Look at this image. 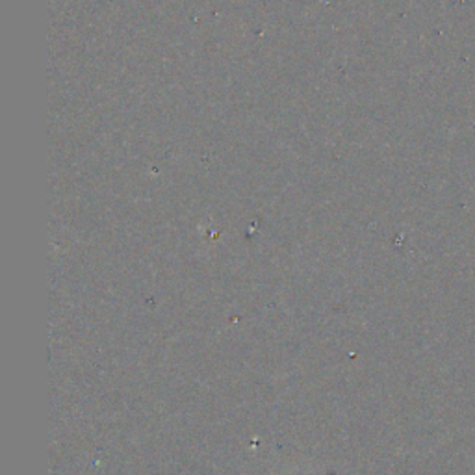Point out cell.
Segmentation results:
<instances>
[{
    "label": "cell",
    "mask_w": 475,
    "mask_h": 475,
    "mask_svg": "<svg viewBox=\"0 0 475 475\" xmlns=\"http://www.w3.org/2000/svg\"><path fill=\"white\" fill-rule=\"evenodd\" d=\"M330 475H334V474H330Z\"/></svg>",
    "instance_id": "1"
}]
</instances>
